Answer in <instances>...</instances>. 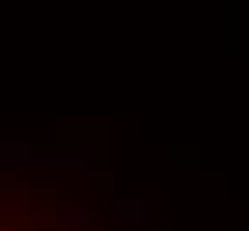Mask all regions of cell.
<instances>
[{
    "label": "cell",
    "instance_id": "1",
    "mask_svg": "<svg viewBox=\"0 0 249 231\" xmlns=\"http://www.w3.org/2000/svg\"><path fill=\"white\" fill-rule=\"evenodd\" d=\"M96 224H100V217L82 199H61L57 203V213H53V228L57 231H89Z\"/></svg>",
    "mask_w": 249,
    "mask_h": 231
},
{
    "label": "cell",
    "instance_id": "2",
    "mask_svg": "<svg viewBox=\"0 0 249 231\" xmlns=\"http://www.w3.org/2000/svg\"><path fill=\"white\" fill-rule=\"evenodd\" d=\"M153 224V203L150 199H114V231L150 228Z\"/></svg>",
    "mask_w": 249,
    "mask_h": 231
},
{
    "label": "cell",
    "instance_id": "3",
    "mask_svg": "<svg viewBox=\"0 0 249 231\" xmlns=\"http://www.w3.org/2000/svg\"><path fill=\"white\" fill-rule=\"evenodd\" d=\"M15 171H86V157H25Z\"/></svg>",
    "mask_w": 249,
    "mask_h": 231
}]
</instances>
